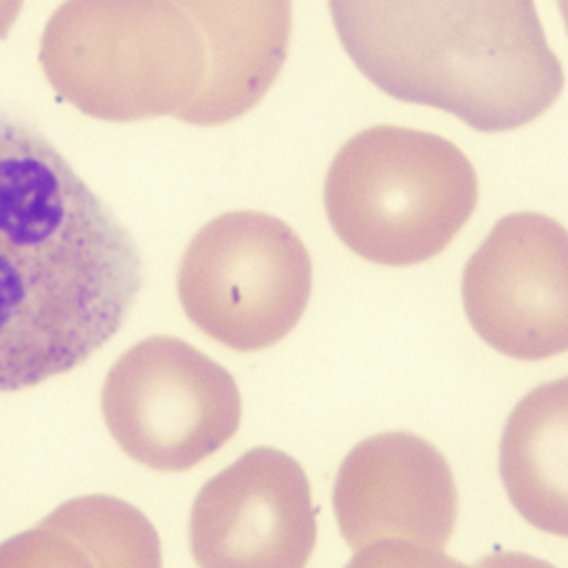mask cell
I'll return each mask as SVG.
<instances>
[{"label": "cell", "instance_id": "obj_1", "mask_svg": "<svg viewBox=\"0 0 568 568\" xmlns=\"http://www.w3.org/2000/svg\"><path fill=\"white\" fill-rule=\"evenodd\" d=\"M140 286L124 224L51 140L0 111V393L84 364Z\"/></svg>", "mask_w": 568, "mask_h": 568}, {"label": "cell", "instance_id": "obj_2", "mask_svg": "<svg viewBox=\"0 0 568 568\" xmlns=\"http://www.w3.org/2000/svg\"><path fill=\"white\" fill-rule=\"evenodd\" d=\"M328 9L348 58L377 89L477 131L519 129L564 89L528 0H333Z\"/></svg>", "mask_w": 568, "mask_h": 568}, {"label": "cell", "instance_id": "obj_3", "mask_svg": "<svg viewBox=\"0 0 568 568\" xmlns=\"http://www.w3.org/2000/svg\"><path fill=\"white\" fill-rule=\"evenodd\" d=\"M477 173L450 140L377 124L333 158L324 206L335 235L359 257L413 266L442 253L473 215Z\"/></svg>", "mask_w": 568, "mask_h": 568}, {"label": "cell", "instance_id": "obj_4", "mask_svg": "<svg viewBox=\"0 0 568 568\" xmlns=\"http://www.w3.org/2000/svg\"><path fill=\"white\" fill-rule=\"evenodd\" d=\"M313 266L302 237L262 211H231L206 222L178 264L184 315L206 337L237 353L264 351L302 320Z\"/></svg>", "mask_w": 568, "mask_h": 568}, {"label": "cell", "instance_id": "obj_5", "mask_svg": "<svg viewBox=\"0 0 568 568\" xmlns=\"http://www.w3.org/2000/svg\"><path fill=\"white\" fill-rule=\"evenodd\" d=\"M67 82L91 113L182 120L209 78L206 40L184 2L67 9Z\"/></svg>", "mask_w": 568, "mask_h": 568}, {"label": "cell", "instance_id": "obj_6", "mask_svg": "<svg viewBox=\"0 0 568 568\" xmlns=\"http://www.w3.org/2000/svg\"><path fill=\"white\" fill-rule=\"evenodd\" d=\"M102 415L129 457L153 470L180 473L235 435L242 399L224 366L178 337L153 335L111 366Z\"/></svg>", "mask_w": 568, "mask_h": 568}, {"label": "cell", "instance_id": "obj_7", "mask_svg": "<svg viewBox=\"0 0 568 568\" xmlns=\"http://www.w3.org/2000/svg\"><path fill=\"white\" fill-rule=\"evenodd\" d=\"M475 333L513 359H546L568 348V235L535 211L504 215L462 275Z\"/></svg>", "mask_w": 568, "mask_h": 568}, {"label": "cell", "instance_id": "obj_8", "mask_svg": "<svg viewBox=\"0 0 568 568\" xmlns=\"http://www.w3.org/2000/svg\"><path fill=\"white\" fill-rule=\"evenodd\" d=\"M315 537L308 477L277 448L240 455L191 506L189 546L197 568H306Z\"/></svg>", "mask_w": 568, "mask_h": 568}, {"label": "cell", "instance_id": "obj_9", "mask_svg": "<svg viewBox=\"0 0 568 568\" xmlns=\"http://www.w3.org/2000/svg\"><path fill=\"white\" fill-rule=\"evenodd\" d=\"M333 508L355 550L393 539L444 548L457 524L459 495L446 457L430 442L390 430L366 437L344 457Z\"/></svg>", "mask_w": 568, "mask_h": 568}, {"label": "cell", "instance_id": "obj_10", "mask_svg": "<svg viewBox=\"0 0 568 568\" xmlns=\"http://www.w3.org/2000/svg\"><path fill=\"white\" fill-rule=\"evenodd\" d=\"M209 55V78L182 122L220 126L248 113L277 78L288 49V0H186Z\"/></svg>", "mask_w": 568, "mask_h": 568}, {"label": "cell", "instance_id": "obj_11", "mask_svg": "<svg viewBox=\"0 0 568 568\" xmlns=\"http://www.w3.org/2000/svg\"><path fill=\"white\" fill-rule=\"evenodd\" d=\"M499 475L517 513L539 530L568 532V382L528 390L499 442Z\"/></svg>", "mask_w": 568, "mask_h": 568}, {"label": "cell", "instance_id": "obj_12", "mask_svg": "<svg viewBox=\"0 0 568 568\" xmlns=\"http://www.w3.org/2000/svg\"><path fill=\"white\" fill-rule=\"evenodd\" d=\"M53 515L89 546L100 568H162V546L153 524L115 497H80L62 504Z\"/></svg>", "mask_w": 568, "mask_h": 568}, {"label": "cell", "instance_id": "obj_13", "mask_svg": "<svg viewBox=\"0 0 568 568\" xmlns=\"http://www.w3.org/2000/svg\"><path fill=\"white\" fill-rule=\"evenodd\" d=\"M0 568H100L89 546L53 513L0 544Z\"/></svg>", "mask_w": 568, "mask_h": 568}, {"label": "cell", "instance_id": "obj_14", "mask_svg": "<svg viewBox=\"0 0 568 568\" xmlns=\"http://www.w3.org/2000/svg\"><path fill=\"white\" fill-rule=\"evenodd\" d=\"M344 568H473L442 548H428L410 541H375L359 548Z\"/></svg>", "mask_w": 568, "mask_h": 568}, {"label": "cell", "instance_id": "obj_15", "mask_svg": "<svg viewBox=\"0 0 568 568\" xmlns=\"http://www.w3.org/2000/svg\"><path fill=\"white\" fill-rule=\"evenodd\" d=\"M473 568H555L552 564L537 559L526 552L515 550H497L486 557H481Z\"/></svg>", "mask_w": 568, "mask_h": 568}]
</instances>
